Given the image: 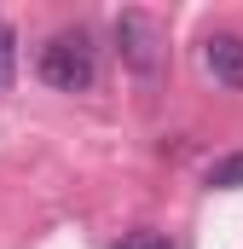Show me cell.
I'll return each instance as SVG.
<instances>
[{
	"instance_id": "cell-1",
	"label": "cell",
	"mask_w": 243,
	"mask_h": 249,
	"mask_svg": "<svg viewBox=\"0 0 243 249\" xmlns=\"http://www.w3.org/2000/svg\"><path fill=\"white\" fill-rule=\"evenodd\" d=\"M35 75H41L52 93H87V87L99 81L93 41H87L81 29H58V35L41 47V58H35Z\"/></svg>"
},
{
	"instance_id": "cell-2",
	"label": "cell",
	"mask_w": 243,
	"mask_h": 249,
	"mask_svg": "<svg viewBox=\"0 0 243 249\" xmlns=\"http://www.w3.org/2000/svg\"><path fill=\"white\" fill-rule=\"evenodd\" d=\"M116 53L122 64L133 70V75H156L162 70V58H168V35H162V23L151 18V12H122L116 18Z\"/></svg>"
},
{
	"instance_id": "cell-3",
	"label": "cell",
	"mask_w": 243,
	"mask_h": 249,
	"mask_svg": "<svg viewBox=\"0 0 243 249\" xmlns=\"http://www.w3.org/2000/svg\"><path fill=\"white\" fill-rule=\"evenodd\" d=\"M203 70H208L220 87L243 93V35H232V29L208 35V41H203Z\"/></svg>"
},
{
	"instance_id": "cell-4",
	"label": "cell",
	"mask_w": 243,
	"mask_h": 249,
	"mask_svg": "<svg viewBox=\"0 0 243 249\" xmlns=\"http://www.w3.org/2000/svg\"><path fill=\"white\" fill-rule=\"evenodd\" d=\"M17 81V35H12V23H0V93Z\"/></svg>"
},
{
	"instance_id": "cell-5",
	"label": "cell",
	"mask_w": 243,
	"mask_h": 249,
	"mask_svg": "<svg viewBox=\"0 0 243 249\" xmlns=\"http://www.w3.org/2000/svg\"><path fill=\"white\" fill-rule=\"evenodd\" d=\"M208 186H214V191H232V186H243V151H238V157H220V162L208 168Z\"/></svg>"
},
{
	"instance_id": "cell-6",
	"label": "cell",
	"mask_w": 243,
	"mask_h": 249,
	"mask_svg": "<svg viewBox=\"0 0 243 249\" xmlns=\"http://www.w3.org/2000/svg\"><path fill=\"white\" fill-rule=\"evenodd\" d=\"M110 249H180L168 232H127V238H116Z\"/></svg>"
}]
</instances>
